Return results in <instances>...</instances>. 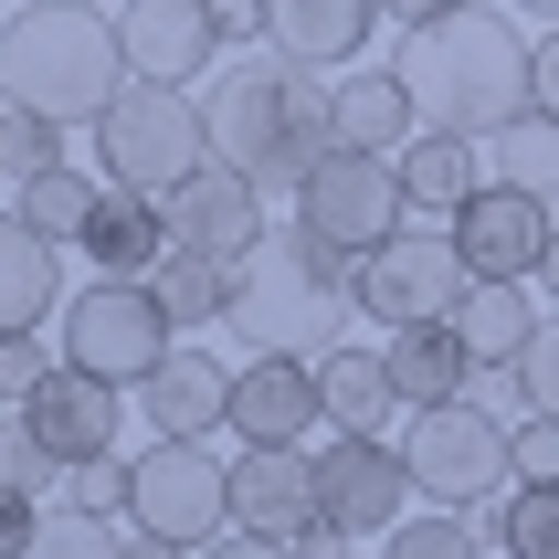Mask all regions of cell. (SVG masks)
<instances>
[{
	"instance_id": "6da1fadb",
	"label": "cell",
	"mask_w": 559,
	"mask_h": 559,
	"mask_svg": "<svg viewBox=\"0 0 559 559\" xmlns=\"http://www.w3.org/2000/svg\"><path fill=\"white\" fill-rule=\"evenodd\" d=\"M212 158H233L264 201H296L307 190V169L328 148H338V85H328V63L285 53L275 32L264 43H233V63L212 74Z\"/></svg>"
},
{
	"instance_id": "7a4b0ae2",
	"label": "cell",
	"mask_w": 559,
	"mask_h": 559,
	"mask_svg": "<svg viewBox=\"0 0 559 559\" xmlns=\"http://www.w3.org/2000/svg\"><path fill=\"white\" fill-rule=\"evenodd\" d=\"M391 74L412 85L423 127H454V138H497L518 106H538V43L497 11H443V22H412Z\"/></svg>"
},
{
	"instance_id": "3957f363",
	"label": "cell",
	"mask_w": 559,
	"mask_h": 559,
	"mask_svg": "<svg viewBox=\"0 0 559 559\" xmlns=\"http://www.w3.org/2000/svg\"><path fill=\"white\" fill-rule=\"evenodd\" d=\"M359 317V253H338L328 233L285 222L243 253V285H233V328L243 348H285V359H317V348L348 338Z\"/></svg>"
},
{
	"instance_id": "277c9868",
	"label": "cell",
	"mask_w": 559,
	"mask_h": 559,
	"mask_svg": "<svg viewBox=\"0 0 559 559\" xmlns=\"http://www.w3.org/2000/svg\"><path fill=\"white\" fill-rule=\"evenodd\" d=\"M0 85L11 106H43V117H106L127 95V32L117 11H95V0H22L11 22H0Z\"/></svg>"
},
{
	"instance_id": "5b68a950",
	"label": "cell",
	"mask_w": 559,
	"mask_h": 559,
	"mask_svg": "<svg viewBox=\"0 0 559 559\" xmlns=\"http://www.w3.org/2000/svg\"><path fill=\"white\" fill-rule=\"evenodd\" d=\"M95 158H106V180H127V190H169L180 180H201L212 169V106L190 85H158V74H127V95L95 117Z\"/></svg>"
},
{
	"instance_id": "8992f818",
	"label": "cell",
	"mask_w": 559,
	"mask_h": 559,
	"mask_svg": "<svg viewBox=\"0 0 559 559\" xmlns=\"http://www.w3.org/2000/svg\"><path fill=\"white\" fill-rule=\"evenodd\" d=\"M53 348L74 359V370H95V380H117V391H138V380L180 348V317L158 307V285L148 275H95L85 296H63V317H53Z\"/></svg>"
},
{
	"instance_id": "52a82bcc",
	"label": "cell",
	"mask_w": 559,
	"mask_h": 559,
	"mask_svg": "<svg viewBox=\"0 0 559 559\" xmlns=\"http://www.w3.org/2000/svg\"><path fill=\"white\" fill-rule=\"evenodd\" d=\"M412 486H423V497L433 507H475V497H507V486H518V454H507V423L486 402H423L412 412Z\"/></svg>"
},
{
	"instance_id": "ba28073f",
	"label": "cell",
	"mask_w": 559,
	"mask_h": 559,
	"mask_svg": "<svg viewBox=\"0 0 559 559\" xmlns=\"http://www.w3.org/2000/svg\"><path fill=\"white\" fill-rule=\"evenodd\" d=\"M296 222H307V233H328L338 253L391 243V233L412 222L402 158H380V148H328V158L307 169V190H296Z\"/></svg>"
},
{
	"instance_id": "9c48e42d",
	"label": "cell",
	"mask_w": 559,
	"mask_h": 559,
	"mask_svg": "<svg viewBox=\"0 0 559 559\" xmlns=\"http://www.w3.org/2000/svg\"><path fill=\"white\" fill-rule=\"evenodd\" d=\"M465 243H454V222L443 233H423V222H402L391 243L359 253V317H380V328H412V317H454L465 307Z\"/></svg>"
},
{
	"instance_id": "30bf717a",
	"label": "cell",
	"mask_w": 559,
	"mask_h": 559,
	"mask_svg": "<svg viewBox=\"0 0 559 559\" xmlns=\"http://www.w3.org/2000/svg\"><path fill=\"white\" fill-rule=\"evenodd\" d=\"M138 528H169V538H222L233 528V465L212 454V433H158L138 454V497H127Z\"/></svg>"
},
{
	"instance_id": "8fae6325",
	"label": "cell",
	"mask_w": 559,
	"mask_h": 559,
	"mask_svg": "<svg viewBox=\"0 0 559 559\" xmlns=\"http://www.w3.org/2000/svg\"><path fill=\"white\" fill-rule=\"evenodd\" d=\"M317 497H328V528L348 538H380V528H402L412 518V454L402 443H380V433H338L328 454H317Z\"/></svg>"
},
{
	"instance_id": "7c38bea8",
	"label": "cell",
	"mask_w": 559,
	"mask_h": 559,
	"mask_svg": "<svg viewBox=\"0 0 559 559\" xmlns=\"http://www.w3.org/2000/svg\"><path fill=\"white\" fill-rule=\"evenodd\" d=\"M454 243H465V264H475V275H528V285H538V264H549V243H559L549 190L486 180L465 212H454Z\"/></svg>"
},
{
	"instance_id": "4fadbf2b",
	"label": "cell",
	"mask_w": 559,
	"mask_h": 559,
	"mask_svg": "<svg viewBox=\"0 0 559 559\" xmlns=\"http://www.w3.org/2000/svg\"><path fill=\"white\" fill-rule=\"evenodd\" d=\"M317 518H328V497H317V454L307 443H243V465H233V528L307 538Z\"/></svg>"
},
{
	"instance_id": "5bb4252c",
	"label": "cell",
	"mask_w": 559,
	"mask_h": 559,
	"mask_svg": "<svg viewBox=\"0 0 559 559\" xmlns=\"http://www.w3.org/2000/svg\"><path fill=\"white\" fill-rule=\"evenodd\" d=\"M117 32H127V74H158V85H201L233 53L222 22H212V0H127Z\"/></svg>"
},
{
	"instance_id": "9a60e30c",
	"label": "cell",
	"mask_w": 559,
	"mask_h": 559,
	"mask_svg": "<svg viewBox=\"0 0 559 559\" xmlns=\"http://www.w3.org/2000/svg\"><path fill=\"white\" fill-rule=\"evenodd\" d=\"M22 423L53 443L63 465H85V454H106V443H117L127 391H117V380H95V370H74V359H53V370H43V391H22Z\"/></svg>"
},
{
	"instance_id": "2e32d148",
	"label": "cell",
	"mask_w": 559,
	"mask_h": 559,
	"mask_svg": "<svg viewBox=\"0 0 559 559\" xmlns=\"http://www.w3.org/2000/svg\"><path fill=\"white\" fill-rule=\"evenodd\" d=\"M328 423V391H317V359H285V348H253L243 380H233V433L243 443H307Z\"/></svg>"
},
{
	"instance_id": "e0dca14e",
	"label": "cell",
	"mask_w": 559,
	"mask_h": 559,
	"mask_svg": "<svg viewBox=\"0 0 559 559\" xmlns=\"http://www.w3.org/2000/svg\"><path fill=\"white\" fill-rule=\"evenodd\" d=\"M233 359H212V348H169L148 380H138V412H148V433H233Z\"/></svg>"
},
{
	"instance_id": "ac0fdd59",
	"label": "cell",
	"mask_w": 559,
	"mask_h": 559,
	"mask_svg": "<svg viewBox=\"0 0 559 559\" xmlns=\"http://www.w3.org/2000/svg\"><path fill=\"white\" fill-rule=\"evenodd\" d=\"M169 233H180V243H201V253H233V264H243V253L264 243L275 222H264V190H253L233 158H212L201 180L169 190Z\"/></svg>"
},
{
	"instance_id": "d6986e66",
	"label": "cell",
	"mask_w": 559,
	"mask_h": 559,
	"mask_svg": "<svg viewBox=\"0 0 559 559\" xmlns=\"http://www.w3.org/2000/svg\"><path fill=\"white\" fill-rule=\"evenodd\" d=\"M169 243H180V233H169V201L106 180V201H95V222H85V243H74V253H85L95 275H148Z\"/></svg>"
},
{
	"instance_id": "ffe728a7",
	"label": "cell",
	"mask_w": 559,
	"mask_h": 559,
	"mask_svg": "<svg viewBox=\"0 0 559 559\" xmlns=\"http://www.w3.org/2000/svg\"><path fill=\"white\" fill-rule=\"evenodd\" d=\"M53 233L11 201L0 212V338H22V328H43V317H63V285H53Z\"/></svg>"
},
{
	"instance_id": "44dd1931",
	"label": "cell",
	"mask_w": 559,
	"mask_h": 559,
	"mask_svg": "<svg viewBox=\"0 0 559 559\" xmlns=\"http://www.w3.org/2000/svg\"><path fill=\"white\" fill-rule=\"evenodd\" d=\"M391 22L380 0H264V32H275L285 53L328 63V74H348V63L370 53V32Z\"/></svg>"
},
{
	"instance_id": "7402d4cb",
	"label": "cell",
	"mask_w": 559,
	"mask_h": 559,
	"mask_svg": "<svg viewBox=\"0 0 559 559\" xmlns=\"http://www.w3.org/2000/svg\"><path fill=\"white\" fill-rule=\"evenodd\" d=\"M454 338L475 348V370H518V359H528V338H538L528 275H475L465 307H454Z\"/></svg>"
},
{
	"instance_id": "603a6c76",
	"label": "cell",
	"mask_w": 559,
	"mask_h": 559,
	"mask_svg": "<svg viewBox=\"0 0 559 559\" xmlns=\"http://www.w3.org/2000/svg\"><path fill=\"white\" fill-rule=\"evenodd\" d=\"M391 380H402V402L423 412V402H465L475 380V348L454 338V317H412V328H391Z\"/></svg>"
},
{
	"instance_id": "cb8c5ba5",
	"label": "cell",
	"mask_w": 559,
	"mask_h": 559,
	"mask_svg": "<svg viewBox=\"0 0 559 559\" xmlns=\"http://www.w3.org/2000/svg\"><path fill=\"white\" fill-rule=\"evenodd\" d=\"M317 391H328V423H338V433H380V423L402 412V380H391V348H359V338L317 348Z\"/></svg>"
},
{
	"instance_id": "d4e9b609",
	"label": "cell",
	"mask_w": 559,
	"mask_h": 559,
	"mask_svg": "<svg viewBox=\"0 0 559 559\" xmlns=\"http://www.w3.org/2000/svg\"><path fill=\"white\" fill-rule=\"evenodd\" d=\"M475 158H486V138H454V127H412L402 138V190H412V212H465L475 190H486V169H475Z\"/></svg>"
},
{
	"instance_id": "484cf974",
	"label": "cell",
	"mask_w": 559,
	"mask_h": 559,
	"mask_svg": "<svg viewBox=\"0 0 559 559\" xmlns=\"http://www.w3.org/2000/svg\"><path fill=\"white\" fill-rule=\"evenodd\" d=\"M412 127H423V106H412V85L391 74V63H348V74H338V148L402 158Z\"/></svg>"
},
{
	"instance_id": "4316f807",
	"label": "cell",
	"mask_w": 559,
	"mask_h": 559,
	"mask_svg": "<svg viewBox=\"0 0 559 559\" xmlns=\"http://www.w3.org/2000/svg\"><path fill=\"white\" fill-rule=\"evenodd\" d=\"M148 285H158V307L180 317V338H190V328H233V285H243V264H233V253H201V243H169L148 264Z\"/></svg>"
},
{
	"instance_id": "83f0119b",
	"label": "cell",
	"mask_w": 559,
	"mask_h": 559,
	"mask_svg": "<svg viewBox=\"0 0 559 559\" xmlns=\"http://www.w3.org/2000/svg\"><path fill=\"white\" fill-rule=\"evenodd\" d=\"M486 158H497V180H518V190H559V106H518V117L486 138Z\"/></svg>"
},
{
	"instance_id": "f1b7e54d",
	"label": "cell",
	"mask_w": 559,
	"mask_h": 559,
	"mask_svg": "<svg viewBox=\"0 0 559 559\" xmlns=\"http://www.w3.org/2000/svg\"><path fill=\"white\" fill-rule=\"evenodd\" d=\"M486 549H507V559H559V486L518 475V486L497 497V518H486Z\"/></svg>"
},
{
	"instance_id": "f546056e",
	"label": "cell",
	"mask_w": 559,
	"mask_h": 559,
	"mask_svg": "<svg viewBox=\"0 0 559 559\" xmlns=\"http://www.w3.org/2000/svg\"><path fill=\"white\" fill-rule=\"evenodd\" d=\"M95 201H106V190H95L85 169H74V158H53V169H32V180H22V212L43 222V233H53V243H85V222H95Z\"/></svg>"
},
{
	"instance_id": "4dcf8cb0",
	"label": "cell",
	"mask_w": 559,
	"mask_h": 559,
	"mask_svg": "<svg viewBox=\"0 0 559 559\" xmlns=\"http://www.w3.org/2000/svg\"><path fill=\"white\" fill-rule=\"evenodd\" d=\"M380 559H486V528H465L454 507H433V518H402V528H380Z\"/></svg>"
},
{
	"instance_id": "1f68e13d",
	"label": "cell",
	"mask_w": 559,
	"mask_h": 559,
	"mask_svg": "<svg viewBox=\"0 0 559 559\" xmlns=\"http://www.w3.org/2000/svg\"><path fill=\"white\" fill-rule=\"evenodd\" d=\"M63 158V117H43V106H0V180L22 190L32 169H53Z\"/></svg>"
},
{
	"instance_id": "d6a6232c",
	"label": "cell",
	"mask_w": 559,
	"mask_h": 559,
	"mask_svg": "<svg viewBox=\"0 0 559 559\" xmlns=\"http://www.w3.org/2000/svg\"><path fill=\"white\" fill-rule=\"evenodd\" d=\"M127 497H138V454H85V465H63V507H85V518H127Z\"/></svg>"
},
{
	"instance_id": "836d02e7",
	"label": "cell",
	"mask_w": 559,
	"mask_h": 559,
	"mask_svg": "<svg viewBox=\"0 0 559 559\" xmlns=\"http://www.w3.org/2000/svg\"><path fill=\"white\" fill-rule=\"evenodd\" d=\"M117 549H127V518H85V507L43 518V538H32V559H117Z\"/></svg>"
},
{
	"instance_id": "e575fe53",
	"label": "cell",
	"mask_w": 559,
	"mask_h": 559,
	"mask_svg": "<svg viewBox=\"0 0 559 559\" xmlns=\"http://www.w3.org/2000/svg\"><path fill=\"white\" fill-rule=\"evenodd\" d=\"M0 475H11V486H32V497H43V486H63V454H53L43 433H32L22 412L0 423Z\"/></svg>"
},
{
	"instance_id": "d590c367",
	"label": "cell",
	"mask_w": 559,
	"mask_h": 559,
	"mask_svg": "<svg viewBox=\"0 0 559 559\" xmlns=\"http://www.w3.org/2000/svg\"><path fill=\"white\" fill-rule=\"evenodd\" d=\"M507 454H518V475L559 486V412H518V423H507Z\"/></svg>"
},
{
	"instance_id": "8d00e7d4",
	"label": "cell",
	"mask_w": 559,
	"mask_h": 559,
	"mask_svg": "<svg viewBox=\"0 0 559 559\" xmlns=\"http://www.w3.org/2000/svg\"><path fill=\"white\" fill-rule=\"evenodd\" d=\"M518 391H528V412H559V317H538L528 359H518Z\"/></svg>"
},
{
	"instance_id": "74e56055",
	"label": "cell",
	"mask_w": 559,
	"mask_h": 559,
	"mask_svg": "<svg viewBox=\"0 0 559 559\" xmlns=\"http://www.w3.org/2000/svg\"><path fill=\"white\" fill-rule=\"evenodd\" d=\"M32 538H43V497L0 475V559H32Z\"/></svg>"
},
{
	"instance_id": "f35d334b",
	"label": "cell",
	"mask_w": 559,
	"mask_h": 559,
	"mask_svg": "<svg viewBox=\"0 0 559 559\" xmlns=\"http://www.w3.org/2000/svg\"><path fill=\"white\" fill-rule=\"evenodd\" d=\"M53 359H63V348H43L32 328H22V338H0V391H11V402H22V391H43V370H53Z\"/></svg>"
},
{
	"instance_id": "ab89813d",
	"label": "cell",
	"mask_w": 559,
	"mask_h": 559,
	"mask_svg": "<svg viewBox=\"0 0 559 559\" xmlns=\"http://www.w3.org/2000/svg\"><path fill=\"white\" fill-rule=\"evenodd\" d=\"M190 559H296V538H253V528H222V538H201Z\"/></svg>"
},
{
	"instance_id": "60d3db41",
	"label": "cell",
	"mask_w": 559,
	"mask_h": 559,
	"mask_svg": "<svg viewBox=\"0 0 559 559\" xmlns=\"http://www.w3.org/2000/svg\"><path fill=\"white\" fill-rule=\"evenodd\" d=\"M222 43H264V0H212Z\"/></svg>"
},
{
	"instance_id": "b9f144b4",
	"label": "cell",
	"mask_w": 559,
	"mask_h": 559,
	"mask_svg": "<svg viewBox=\"0 0 559 559\" xmlns=\"http://www.w3.org/2000/svg\"><path fill=\"white\" fill-rule=\"evenodd\" d=\"M117 559H190V538H169V528H138V518H127V549Z\"/></svg>"
},
{
	"instance_id": "7bdbcfd3",
	"label": "cell",
	"mask_w": 559,
	"mask_h": 559,
	"mask_svg": "<svg viewBox=\"0 0 559 559\" xmlns=\"http://www.w3.org/2000/svg\"><path fill=\"white\" fill-rule=\"evenodd\" d=\"M380 11H391V22L412 32V22H443V11H465V0H380Z\"/></svg>"
},
{
	"instance_id": "ee69618b",
	"label": "cell",
	"mask_w": 559,
	"mask_h": 559,
	"mask_svg": "<svg viewBox=\"0 0 559 559\" xmlns=\"http://www.w3.org/2000/svg\"><path fill=\"white\" fill-rule=\"evenodd\" d=\"M538 106H559V32L538 43Z\"/></svg>"
},
{
	"instance_id": "f6af8a7d",
	"label": "cell",
	"mask_w": 559,
	"mask_h": 559,
	"mask_svg": "<svg viewBox=\"0 0 559 559\" xmlns=\"http://www.w3.org/2000/svg\"><path fill=\"white\" fill-rule=\"evenodd\" d=\"M507 11H518V22H559V0H507Z\"/></svg>"
},
{
	"instance_id": "bcb514c9",
	"label": "cell",
	"mask_w": 559,
	"mask_h": 559,
	"mask_svg": "<svg viewBox=\"0 0 559 559\" xmlns=\"http://www.w3.org/2000/svg\"><path fill=\"white\" fill-rule=\"evenodd\" d=\"M538 285H549V296H559V243H549V264H538Z\"/></svg>"
},
{
	"instance_id": "7dc6e473",
	"label": "cell",
	"mask_w": 559,
	"mask_h": 559,
	"mask_svg": "<svg viewBox=\"0 0 559 559\" xmlns=\"http://www.w3.org/2000/svg\"><path fill=\"white\" fill-rule=\"evenodd\" d=\"M0 423H11V391H0Z\"/></svg>"
},
{
	"instance_id": "c3c4849f",
	"label": "cell",
	"mask_w": 559,
	"mask_h": 559,
	"mask_svg": "<svg viewBox=\"0 0 559 559\" xmlns=\"http://www.w3.org/2000/svg\"><path fill=\"white\" fill-rule=\"evenodd\" d=\"M486 559H507V549H486Z\"/></svg>"
}]
</instances>
